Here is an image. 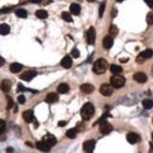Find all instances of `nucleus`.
I'll use <instances>...</instances> for the list:
<instances>
[{
    "mask_svg": "<svg viewBox=\"0 0 153 153\" xmlns=\"http://www.w3.org/2000/svg\"><path fill=\"white\" fill-rule=\"evenodd\" d=\"M18 91H20V92H26V91H32L33 93H37V91L35 90H30V89H26V87H24L22 85V84H18Z\"/></svg>",
    "mask_w": 153,
    "mask_h": 153,
    "instance_id": "nucleus-35",
    "label": "nucleus"
},
{
    "mask_svg": "<svg viewBox=\"0 0 153 153\" xmlns=\"http://www.w3.org/2000/svg\"><path fill=\"white\" fill-rule=\"evenodd\" d=\"M152 141H153V132H152Z\"/></svg>",
    "mask_w": 153,
    "mask_h": 153,
    "instance_id": "nucleus-49",
    "label": "nucleus"
},
{
    "mask_svg": "<svg viewBox=\"0 0 153 153\" xmlns=\"http://www.w3.org/2000/svg\"><path fill=\"white\" fill-rule=\"evenodd\" d=\"M144 1L150 8H153V0H144Z\"/></svg>",
    "mask_w": 153,
    "mask_h": 153,
    "instance_id": "nucleus-39",
    "label": "nucleus"
},
{
    "mask_svg": "<svg viewBox=\"0 0 153 153\" xmlns=\"http://www.w3.org/2000/svg\"><path fill=\"white\" fill-rule=\"evenodd\" d=\"M150 152H153V145L152 144H150Z\"/></svg>",
    "mask_w": 153,
    "mask_h": 153,
    "instance_id": "nucleus-46",
    "label": "nucleus"
},
{
    "mask_svg": "<svg viewBox=\"0 0 153 153\" xmlns=\"http://www.w3.org/2000/svg\"><path fill=\"white\" fill-rule=\"evenodd\" d=\"M36 147L38 148L39 150L41 151H44V152H48L50 150V146H48V145L45 142V141H40V142H37L36 143Z\"/></svg>",
    "mask_w": 153,
    "mask_h": 153,
    "instance_id": "nucleus-14",
    "label": "nucleus"
},
{
    "mask_svg": "<svg viewBox=\"0 0 153 153\" xmlns=\"http://www.w3.org/2000/svg\"><path fill=\"white\" fill-rule=\"evenodd\" d=\"M61 64H62V66L66 68V69H69L71 68L72 64H73V62H72V59L70 58L69 56H65L64 58L62 60V62H61Z\"/></svg>",
    "mask_w": 153,
    "mask_h": 153,
    "instance_id": "nucleus-16",
    "label": "nucleus"
},
{
    "mask_svg": "<svg viewBox=\"0 0 153 153\" xmlns=\"http://www.w3.org/2000/svg\"><path fill=\"white\" fill-rule=\"evenodd\" d=\"M133 79L139 83H145L147 80V76L143 72H138V73H135L134 76H133Z\"/></svg>",
    "mask_w": 153,
    "mask_h": 153,
    "instance_id": "nucleus-11",
    "label": "nucleus"
},
{
    "mask_svg": "<svg viewBox=\"0 0 153 153\" xmlns=\"http://www.w3.org/2000/svg\"><path fill=\"white\" fill-rule=\"evenodd\" d=\"M108 69V63L105 59H98L97 61H95V63H94L93 71L95 74L101 75L104 74L105 72Z\"/></svg>",
    "mask_w": 153,
    "mask_h": 153,
    "instance_id": "nucleus-1",
    "label": "nucleus"
},
{
    "mask_svg": "<svg viewBox=\"0 0 153 153\" xmlns=\"http://www.w3.org/2000/svg\"><path fill=\"white\" fill-rule=\"evenodd\" d=\"M87 1H88V2H90V3H93V2L95 1V0H87Z\"/></svg>",
    "mask_w": 153,
    "mask_h": 153,
    "instance_id": "nucleus-47",
    "label": "nucleus"
},
{
    "mask_svg": "<svg viewBox=\"0 0 153 153\" xmlns=\"http://www.w3.org/2000/svg\"><path fill=\"white\" fill-rule=\"evenodd\" d=\"M0 61H1V62H0V66H2V65H3V63H4V59L2 58V57H1V58H0Z\"/></svg>",
    "mask_w": 153,
    "mask_h": 153,
    "instance_id": "nucleus-43",
    "label": "nucleus"
},
{
    "mask_svg": "<svg viewBox=\"0 0 153 153\" xmlns=\"http://www.w3.org/2000/svg\"><path fill=\"white\" fill-rule=\"evenodd\" d=\"M95 42V30L93 26H91L87 31V43L93 45Z\"/></svg>",
    "mask_w": 153,
    "mask_h": 153,
    "instance_id": "nucleus-7",
    "label": "nucleus"
},
{
    "mask_svg": "<svg viewBox=\"0 0 153 153\" xmlns=\"http://www.w3.org/2000/svg\"><path fill=\"white\" fill-rule=\"evenodd\" d=\"M141 54L143 55V57L146 60H147V59H150V58H151V57L153 56V50L152 49H147V50H145V51H143Z\"/></svg>",
    "mask_w": 153,
    "mask_h": 153,
    "instance_id": "nucleus-29",
    "label": "nucleus"
},
{
    "mask_svg": "<svg viewBox=\"0 0 153 153\" xmlns=\"http://www.w3.org/2000/svg\"><path fill=\"white\" fill-rule=\"evenodd\" d=\"M115 1H116V2H123L124 0H115Z\"/></svg>",
    "mask_w": 153,
    "mask_h": 153,
    "instance_id": "nucleus-48",
    "label": "nucleus"
},
{
    "mask_svg": "<svg viewBox=\"0 0 153 153\" xmlns=\"http://www.w3.org/2000/svg\"><path fill=\"white\" fill-rule=\"evenodd\" d=\"M15 14H16L17 16L20 17V18H26V16H28V13H26V10H24V9L17 10L16 11H15Z\"/></svg>",
    "mask_w": 153,
    "mask_h": 153,
    "instance_id": "nucleus-27",
    "label": "nucleus"
},
{
    "mask_svg": "<svg viewBox=\"0 0 153 153\" xmlns=\"http://www.w3.org/2000/svg\"><path fill=\"white\" fill-rule=\"evenodd\" d=\"M100 93L105 95V97H110L112 95L113 93V86L112 84H108V83H103L100 86Z\"/></svg>",
    "mask_w": 153,
    "mask_h": 153,
    "instance_id": "nucleus-5",
    "label": "nucleus"
},
{
    "mask_svg": "<svg viewBox=\"0 0 153 153\" xmlns=\"http://www.w3.org/2000/svg\"><path fill=\"white\" fill-rule=\"evenodd\" d=\"M62 18L66 22H69V23L73 22V18H72L71 14L69 13H66V11H63L62 13Z\"/></svg>",
    "mask_w": 153,
    "mask_h": 153,
    "instance_id": "nucleus-28",
    "label": "nucleus"
},
{
    "mask_svg": "<svg viewBox=\"0 0 153 153\" xmlns=\"http://www.w3.org/2000/svg\"><path fill=\"white\" fill-rule=\"evenodd\" d=\"M127 140H128V142L129 144L134 145V144L138 143L140 141V136L138 134H136V133H134V132H129V134L127 135Z\"/></svg>",
    "mask_w": 153,
    "mask_h": 153,
    "instance_id": "nucleus-12",
    "label": "nucleus"
},
{
    "mask_svg": "<svg viewBox=\"0 0 153 153\" xmlns=\"http://www.w3.org/2000/svg\"><path fill=\"white\" fill-rule=\"evenodd\" d=\"M79 90H80V92H82L83 94L90 95L95 91V87L90 83H84V84H82V85H80Z\"/></svg>",
    "mask_w": 153,
    "mask_h": 153,
    "instance_id": "nucleus-8",
    "label": "nucleus"
},
{
    "mask_svg": "<svg viewBox=\"0 0 153 153\" xmlns=\"http://www.w3.org/2000/svg\"><path fill=\"white\" fill-rule=\"evenodd\" d=\"M110 70L114 75H119V74L122 73V71H123L122 67L118 66V65H115V64H112V65H111V67H110Z\"/></svg>",
    "mask_w": 153,
    "mask_h": 153,
    "instance_id": "nucleus-22",
    "label": "nucleus"
},
{
    "mask_svg": "<svg viewBox=\"0 0 153 153\" xmlns=\"http://www.w3.org/2000/svg\"><path fill=\"white\" fill-rule=\"evenodd\" d=\"M76 132H78L76 129H70L66 131V136L69 139H75L76 136Z\"/></svg>",
    "mask_w": 153,
    "mask_h": 153,
    "instance_id": "nucleus-25",
    "label": "nucleus"
},
{
    "mask_svg": "<svg viewBox=\"0 0 153 153\" xmlns=\"http://www.w3.org/2000/svg\"><path fill=\"white\" fill-rule=\"evenodd\" d=\"M95 147V140H88L83 143V150L85 152H93Z\"/></svg>",
    "mask_w": 153,
    "mask_h": 153,
    "instance_id": "nucleus-9",
    "label": "nucleus"
},
{
    "mask_svg": "<svg viewBox=\"0 0 153 153\" xmlns=\"http://www.w3.org/2000/svg\"><path fill=\"white\" fill-rule=\"evenodd\" d=\"M7 100H8V105H7V109L10 110L13 107V100L10 97H7Z\"/></svg>",
    "mask_w": 153,
    "mask_h": 153,
    "instance_id": "nucleus-32",
    "label": "nucleus"
},
{
    "mask_svg": "<svg viewBox=\"0 0 153 153\" xmlns=\"http://www.w3.org/2000/svg\"><path fill=\"white\" fill-rule=\"evenodd\" d=\"M128 61H129V59H121L120 62H121V63H127Z\"/></svg>",
    "mask_w": 153,
    "mask_h": 153,
    "instance_id": "nucleus-42",
    "label": "nucleus"
},
{
    "mask_svg": "<svg viewBox=\"0 0 153 153\" xmlns=\"http://www.w3.org/2000/svg\"><path fill=\"white\" fill-rule=\"evenodd\" d=\"M57 90H58L60 94H67L69 92V86L66 83H61Z\"/></svg>",
    "mask_w": 153,
    "mask_h": 153,
    "instance_id": "nucleus-21",
    "label": "nucleus"
},
{
    "mask_svg": "<svg viewBox=\"0 0 153 153\" xmlns=\"http://www.w3.org/2000/svg\"><path fill=\"white\" fill-rule=\"evenodd\" d=\"M98 123H99V131H100L102 134H109V133L113 131V126L105 119L99 120Z\"/></svg>",
    "mask_w": 153,
    "mask_h": 153,
    "instance_id": "nucleus-4",
    "label": "nucleus"
},
{
    "mask_svg": "<svg viewBox=\"0 0 153 153\" xmlns=\"http://www.w3.org/2000/svg\"><path fill=\"white\" fill-rule=\"evenodd\" d=\"M7 152H13V148H10V147H8L7 148Z\"/></svg>",
    "mask_w": 153,
    "mask_h": 153,
    "instance_id": "nucleus-45",
    "label": "nucleus"
},
{
    "mask_svg": "<svg viewBox=\"0 0 153 153\" xmlns=\"http://www.w3.org/2000/svg\"><path fill=\"white\" fill-rule=\"evenodd\" d=\"M109 33H110L111 36H116L117 33H118V29H117V26H114V25L111 26L110 28H109Z\"/></svg>",
    "mask_w": 153,
    "mask_h": 153,
    "instance_id": "nucleus-30",
    "label": "nucleus"
},
{
    "mask_svg": "<svg viewBox=\"0 0 153 153\" xmlns=\"http://www.w3.org/2000/svg\"><path fill=\"white\" fill-rule=\"evenodd\" d=\"M152 123H153V118H152Z\"/></svg>",
    "mask_w": 153,
    "mask_h": 153,
    "instance_id": "nucleus-50",
    "label": "nucleus"
},
{
    "mask_svg": "<svg viewBox=\"0 0 153 153\" xmlns=\"http://www.w3.org/2000/svg\"><path fill=\"white\" fill-rule=\"evenodd\" d=\"M43 141H45V142L47 143V144L48 145V146H50V147L55 146L56 143H57L56 137L53 136L52 134H47V135H45L44 138H43Z\"/></svg>",
    "mask_w": 153,
    "mask_h": 153,
    "instance_id": "nucleus-13",
    "label": "nucleus"
},
{
    "mask_svg": "<svg viewBox=\"0 0 153 153\" xmlns=\"http://www.w3.org/2000/svg\"><path fill=\"white\" fill-rule=\"evenodd\" d=\"M69 9H70L71 13L74 14V15H79L80 13V6L79 5V4H76V3L71 4Z\"/></svg>",
    "mask_w": 153,
    "mask_h": 153,
    "instance_id": "nucleus-20",
    "label": "nucleus"
},
{
    "mask_svg": "<svg viewBox=\"0 0 153 153\" xmlns=\"http://www.w3.org/2000/svg\"><path fill=\"white\" fill-rule=\"evenodd\" d=\"M105 6H106V2H103L100 5V7H99V17H100V18L103 16V13H104Z\"/></svg>",
    "mask_w": 153,
    "mask_h": 153,
    "instance_id": "nucleus-34",
    "label": "nucleus"
},
{
    "mask_svg": "<svg viewBox=\"0 0 153 153\" xmlns=\"http://www.w3.org/2000/svg\"><path fill=\"white\" fill-rule=\"evenodd\" d=\"M66 124H67V123H66L65 121H60L58 125L60 126V127H63V126H65Z\"/></svg>",
    "mask_w": 153,
    "mask_h": 153,
    "instance_id": "nucleus-40",
    "label": "nucleus"
},
{
    "mask_svg": "<svg viewBox=\"0 0 153 153\" xmlns=\"http://www.w3.org/2000/svg\"><path fill=\"white\" fill-rule=\"evenodd\" d=\"M95 113V107L91 103H86L84 104L83 107L80 111V115H81L83 120H89L90 118L94 115Z\"/></svg>",
    "mask_w": 153,
    "mask_h": 153,
    "instance_id": "nucleus-2",
    "label": "nucleus"
},
{
    "mask_svg": "<svg viewBox=\"0 0 153 153\" xmlns=\"http://www.w3.org/2000/svg\"><path fill=\"white\" fill-rule=\"evenodd\" d=\"M42 0H30V2L31 3H40Z\"/></svg>",
    "mask_w": 153,
    "mask_h": 153,
    "instance_id": "nucleus-41",
    "label": "nucleus"
},
{
    "mask_svg": "<svg viewBox=\"0 0 153 153\" xmlns=\"http://www.w3.org/2000/svg\"><path fill=\"white\" fill-rule=\"evenodd\" d=\"M23 68V65L20 63H11L10 65V70L11 73H18L20 72Z\"/></svg>",
    "mask_w": 153,
    "mask_h": 153,
    "instance_id": "nucleus-19",
    "label": "nucleus"
},
{
    "mask_svg": "<svg viewBox=\"0 0 153 153\" xmlns=\"http://www.w3.org/2000/svg\"><path fill=\"white\" fill-rule=\"evenodd\" d=\"M111 84L113 86V88H116V89L123 87L125 84V78L123 76L114 75L111 78Z\"/></svg>",
    "mask_w": 153,
    "mask_h": 153,
    "instance_id": "nucleus-3",
    "label": "nucleus"
},
{
    "mask_svg": "<svg viewBox=\"0 0 153 153\" xmlns=\"http://www.w3.org/2000/svg\"><path fill=\"white\" fill-rule=\"evenodd\" d=\"M113 45V36H106L103 40V47L105 49H110Z\"/></svg>",
    "mask_w": 153,
    "mask_h": 153,
    "instance_id": "nucleus-15",
    "label": "nucleus"
},
{
    "mask_svg": "<svg viewBox=\"0 0 153 153\" xmlns=\"http://www.w3.org/2000/svg\"><path fill=\"white\" fill-rule=\"evenodd\" d=\"M10 88H11V82L10 80L9 79H4L2 83H1V89L4 93H8L9 91H10Z\"/></svg>",
    "mask_w": 153,
    "mask_h": 153,
    "instance_id": "nucleus-18",
    "label": "nucleus"
},
{
    "mask_svg": "<svg viewBox=\"0 0 153 153\" xmlns=\"http://www.w3.org/2000/svg\"><path fill=\"white\" fill-rule=\"evenodd\" d=\"M142 104H143V107L145 109L150 110L153 107V101L150 100V99H144L143 102H142Z\"/></svg>",
    "mask_w": 153,
    "mask_h": 153,
    "instance_id": "nucleus-26",
    "label": "nucleus"
},
{
    "mask_svg": "<svg viewBox=\"0 0 153 153\" xmlns=\"http://www.w3.org/2000/svg\"><path fill=\"white\" fill-rule=\"evenodd\" d=\"M35 14H36V16L40 19H47L48 17L47 11L45 10H38Z\"/></svg>",
    "mask_w": 153,
    "mask_h": 153,
    "instance_id": "nucleus-23",
    "label": "nucleus"
},
{
    "mask_svg": "<svg viewBox=\"0 0 153 153\" xmlns=\"http://www.w3.org/2000/svg\"><path fill=\"white\" fill-rule=\"evenodd\" d=\"M71 55L73 56V58H79V55H80V53L79 51L76 48H74V49H72V51H71Z\"/></svg>",
    "mask_w": 153,
    "mask_h": 153,
    "instance_id": "nucleus-36",
    "label": "nucleus"
},
{
    "mask_svg": "<svg viewBox=\"0 0 153 153\" xmlns=\"http://www.w3.org/2000/svg\"><path fill=\"white\" fill-rule=\"evenodd\" d=\"M116 13H116V10L114 9V10H113V17H115V16H116Z\"/></svg>",
    "mask_w": 153,
    "mask_h": 153,
    "instance_id": "nucleus-44",
    "label": "nucleus"
},
{
    "mask_svg": "<svg viewBox=\"0 0 153 153\" xmlns=\"http://www.w3.org/2000/svg\"><path fill=\"white\" fill-rule=\"evenodd\" d=\"M10 29L7 24H2L1 26H0V33H1V35H7V34L10 33Z\"/></svg>",
    "mask_w": 153,
    "mask_h": 153,
    "instance_id": "nucleus-24",
    "label": "nucleus"
},
{
    "mask_svg": "<svg viewBox=\"0 0 153 153\" xmlns=\"http://www.w3.org/2000/svg\"><path fill=\"white\" fill-rule=\"evenodd\" d=\"M147 23L148 25H153V13L150 11L147 15Z\"/></svg>",
    "mask_w": 153,
    "mask_h": 153,
    "instance_id": "nucleus-31",
    "label": "nucleus"
},
{
    "mask_svg": "<svg viewBox=\"0 0 153 153\" xmlns=\"http://www.w3.org/2000/svg\"><path fill=\"white\" fill-rule=\"evenodd\" d=\"M59 100V95L56 93H49L47 97H45V101L47 103H55Z\"/></svg>",
    "mask_w": 153,
    "mask_h": 153,
    "instance_id": "nucleus-17",
    "label": "nucleus"
},
{
    "mask_svg": "<svg viewBox=\"0 0 153 153\" xmlns=\"http://www.w3.org/2000/svg\"><path fill=\"white\" fill-rule=\"evenodd\" d=\"M23 118H24V120L26 122V123H31L32 121H35L34 114H33V112L31 110L25 111V112L23 113Z\"/></svg>",
    "mask_w": 153,
    "mask_h": 153,
    "instance_id": "nucleus-10",
    "label": "nucleus"
},
{
    "mask_svg": "<svg viewBox=\"0 0 153 153\" xmlns=\"http://www.w3.org/2000/svg\"><path fill=\"white\" fill-rule=\"evenodd\" d=\"M18 102L20 103V104H24L26 102V98L24 95H19L18 97Z\"/></svg>",
    "mask_w": 153,
    "mask_h": 153,
    "instance_id": "nucleus-38",
    "label": "nucleus"
},
{
    "mask_svg": "<svg viewBox=\"0 0 153 153\" xmlns=\"http://www.w3.org/2000/svg\"><path fill=\"white\" fill-rule=\"evenodd\" d=\"M6 129V123L4 120H1L0 121V132H1V134L4 132V131H5Z\"/></svg>",
    "mask_w": 153,
    "mask_h": 153,
    "instance_id": "nucleus-37",
    "label": "nucleus"
},
{
    "mask_svg": "<svg viewBox=\"0 0 153 153\" xmlns=\"http://www.w3.org/2000/svg\"><path fill=\"white\" fill-rule=\"evenodd\" d=\"M36 76H37V72L35 70H29V71L24 72V73L20 76V79L25 80V81H30V80L35 78Z\"/></svg>",
    "mask_w": 153,
    "mask_h": 153,
    "instance_id": "nucleus-6",
    "label": "nucleus"
},
{
    "mask_svg": "<svg viewBox=\"0 0 153 153\" xmlns=\"http://www.w3.org/2000/svg\"><path fill=\"white\" fill-rule=\"evenodd\" d=\"M145 62H146V59L144 58L142 54H139L138 56H137V58H136V63H138V64H142Z\"/></svg>",
    "mask_w": 153,
    "mask_h": 153,
    "instance_id": "nucleus-33",
    "label": "nucleus"
}]
</instances>
